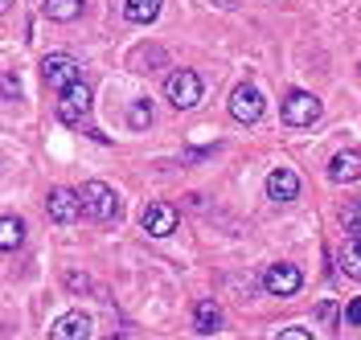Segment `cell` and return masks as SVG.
Segmentation results:
<instances>
[{
	"label": "cell",
	"instance_id": "obj_1",
	"mask_svg": "<svg viewBox=\"0 0 361 340\" xmlns=\"http://www.w3.org/2000/svg\"><path fill=\"white\" fill-rule=\"evenodd\" d=\"M78 205H82V218H90V222H115L119 218V197H115L111 184H103V181L82 184Z\"/></svg>",
	"mask_w": 361,
	"mask_h": 340
},
{
	"label": "cell",
	"instance_id": "obj_2",
	"mask_svg": "<svg viewBox=\"0 0 361 340\" xmlns=\"http://www.w3.org/2000/svg\"><path fill=\"white\" fill-rule=\"evenodd\" d=\"M164 94H169V103H173L177 111H189V107L202 103V78H197L193 70H173L169 82H164Z\"/></svg>",
	"mask_w": 361,
	"mask_h": 340
},
{
	"label": "cell",
	"instance_id": "obj_3",
	"mask_svg": "<svg viewBox=\"0 0 361 340\" xmlns=\"http://www.w3.org/2000/svg\"><path fill=\"white\" fill-rule=\"evenodd\" d=\"M320 99L308 91H292L283 99V123H292V127H312L316 119H320Z\"/></svg>",
	"mask_w": 361,
	"mask_h": 340
},
{
	"label": "cell",
	"instance_id": "obj_4",
	"mask_svg": "<svg viewBox=\"0 0 361 340\" xmlns=\"http://www.w3.org/2000/svg\"><path fill=\"white\" fill-rule=\"evenodd\" d=\"M263 107H267V99H263V91L259 87H234V94H230V115L238 119V123H259L263 119Z\"/></svg>",
	"mask_w": 361,
	"mask_h": 340
},
{
	"label": "cell",
	"instance_id": "obj_5",
	"mask_svg": "<svg viewBox=\"0 0 361 340\" xmlns=\"http://www.w3.org/2000/svg\"><path fill=\"white\" fill-rule=\"evenodd\" d=\"M263 287H267V295H295L300 287H304V275H300V267L295 263H271L267 271H263Z\"/></svg>",
	"mask_w": 361,
	"mask_h": 340
},
{
	"label": "cell",
	"instance_id": "obj_6",
	"mask_svg": "<svg viewBox=\"0 0 361 340\" xmlns=\"http://www.w3.org/2000/svg\"><path fill=\"white\" fill-rule=\"evenodd\" d=\"M45 213H49V222H58V226H70V222H78V218H82L78 193H74V189H54V193L45 197Z\"/></svg>",
	"mask_w": 361,
	"mask_h": 340
},
{
	"label": "cell",
	"instance_id": "obj_7",
	"mask_svg": "<svg viewBox=\"0 0 361 340\" xmlns=\"http://www.w3.org/2000/svg\"><path fill=\"white\" fill-rule=\"evenodd\" d=\"M87 111H90V87L87 82L66 87L62 99H58V119H62V123H82V115Z\"/></svg>",
	"mask_w": 361,
	"mask_h": 340
},
{
	"label": "cell",
	"instance_id": "obj_8",
	"mask_svg": "<svg viewBox=\"0 0 361 340\" xmlns=\"http://www.w3.org/2000/svg\"><path fill=\"white\" fill-rule=\"evenodd\" d=\"M42 74H45V82H49L54 91H66V87L78 82V62L66 58V53H49V58L42 62Z\"/></svg>",
	"mask_w": 361,
	"mask_h": 340
},
{
	"label": "cell",
	"instance_id": "obj_9",
	"mask_svg": "<svg viewBox=\"0 0 361 340\" xmlns=\"http://www.w3.org/2000/svg\"><path fill=\"white\" fill-rule=\"evenodd\" d=\"M140 226L148 229L152 238H169L173 229H177V209L169 201H152L144 213H140Z\"/></svg>",
	"mask_w": 361,
	"mask_h": 340
},
{
	"label": "cell",
	"instance_id": "obj_10",
	"mask_svg": "<svg viewBox=\"0 0 361 340\" xmlns=\"http://www.w3.org/2000/svg\"><path fill=\"white\" fill-rule=\"evenodd\" d=\"M329 181L333 184L361 181V152L357 148H345V152H337V156L329 160Z\"/></svg>",
	"mask_w": 361,
	"mask_h": 340
},
{
	"label": "cell",
	"instance_id": "obj_11",
	"mask_svg": "<svg viewBox=\"0 0 361 340\" xmlns=\"http://www.w3.org/2000/svg\"><path fill=\"white\" fill-rule=\"evenodd\" d=\"M90 336V316L87 312H66V316L54 320L49 340H87Z\"/></svg>",
	"mask_w": 361,
	"mask_h": 340
},
{
	"label": "cell",
	"instance_id": "obj_12",
	"mask_svg": "<svg viewBox=\"0 0 361 340\" xmlns=\"http://www.w3.org/2000/svg\"><path fill=\"white\" fill-rule=\"evenodd\" d=\"M267 197L271 201H295L300 197V177L292 168H271L267 172Z\"/></svg>",
	"mask_w": 361,
	"mask_h": 340
},
{
	"label": "cell",
	"instance_id": "obj_13",
	"mask_svg": "<svg viewBox=\"0 0 361 340\" xmlns=\"http://www.w3.org/2000/svg\"><path fill=\"white\" fill-rule=\"evenodd\" d=\"M193 324H197V332H218L222 328V308L214 299H197L193 303Z\"/></svg>",
	"mask_w": 361,
	"mask_h": 340
},
{
	"label": "cell",
	"instance_id": "obj_14",
	"mask_svg": "<svg viewBox=\"0 0 361 340\" xmlns=\"http://www.w3.org/2000/svg\"><path fill=\"white\" fill-rule=\"evenodd\" d=\"M123 17L135 25H152L160 17V0H123Z\"/></svg>",
	"mask_w": 361,
	"mask_h": 340
},
{
	"label": "cell",
	"instance_id": "obj_15",
	"mask_svg": "<svg viewBox=\"0 0 361 340\" xmlns=\"http://www.w3.org/2000/svg\"><path fill=\"white\" fill-rule=\"evenodd\" d=\"M42 8L49 21H78L82 17V0H45Z\"/></svg>",
	"mask_w": 361,
	"mask_h": 340
},
{
	"label": "cell",
	"instance_id": "obj_16",
	"mask_svg": "<svg viewBox=\"0 0 361 340\" xmlns=\"http://www.w3.org/2000/svg\"><path fill=\"white\" fill-rule=\"evenodd\" d=\"M25 242L21 218H0V250H17Z\"/></svg>",
	"mask_w": 361,
	"mask_h": 340
},
{
	"label": "cell",
	"instance_id": "obj_17",
	"mask_svg": "<svg viewBox=\"0 0 361 340\" xmlns=\"http://www.w3.org/2000/svg\"><path fill=\"white\" fill-rule=\"evenodd\" d=\"M341 271L349 275V279H361V238L345 242V250H341Z\"/></svg>",
	"mask_w": 361,
	"mask_h": 340
},
{
	"label": "cell",
	"instance_id": "obj_18",
	"mask_svg": "<svg viewBox=\"0 0 361 340\" xmlns=\"http://www.w3.org/2000/svg\"><path fill=\"white\" fill-rule=\"evenodd\" d=\"M341 226L349 229L353 238H361V197H353V201L341 209Z\"/></svg>",
	"mask_w": 361,
	"mask_h": 340
},
{
	"label": "cell",
	"instance_id": "obj_19",
	"mask_svg": "<svg viewBox=\"0 0 361 340\" xmlns=\"http://www.w3.org/2000/svg\"><path fill=\"white\" fill-rule=\"evenodd\" d=\"M128 123H132L135 132H144V127L152 123V107H148V99H135L132 107H128Z\"/></svg>",
	"mask_w": 361,
	"mask_h": 340
},
{
	"label": "cell",
	"instance_id": "obj_20",
	"mask_svg": "<svg viewBox=\"0 0 361 340\" xmlns=\"http://www.w3.org/2000/svg\"><path fill=\"white\" fill-rule=\"evenodd\" d=\"M345 324H361V299H349V308H345Z\"/></svg>",
	"mask_w": 361,
	"mask_h": 340
},
{
	"label": "cell",
	"instance_id": "obj_21",
	"mask_svg": "<svg viewBox=\"0 0 361 340\" xmlns=\"http://www.w3.org/2000/svg\"><path fill=\"white\" fill-rule=\"evenodd\" d=\"M316 316H320V324H337V308H333V303H320Z\"/></svg>",
	"mask_w": 361,
	"mask_h": 340
},
{
	"label": "cell",
	"instance_id": "obj_22",
	"mask_svg": "<svg viewBox=\"0 0 361 340\" xmlns=\"http://www.w3.org/2000/svg\"><path fill=\"white\" fill-rule=\"evenodd\" d=\"M279 340H312V332H308V328H283Z\"/></svg>",
	"mask_w": 361,
	"mask_h": 340
},
{
	"label": "cell",
	"instance_id": "obj_23",
	"mask_svg": "<svg viewBox=\"0 0 361 340\" xmlns=\"http://www.w3.org/2000/svg\"><path fill=\"white\" fill-rule=\"evenodd\" d=\"M66 283H70V291H87V287H90V279H87V275H74V271L66 275Z\"/></svg>",
	"mask_w": 361,
	"mask_h": 340
},
{
	"label": "cell",
	"instance_id": "obj_24",
	"mask_svg": "<svg viewBox=\"0 0 361 340\" xmlns=\"http://www.w3.org/2000/svg\"><path fill=\"white\" fill-rule=\"evenodd\" d=\"M0 94H21V87L13 78H0Z\"/></svg>",
	"mask_w": 361,
	"mask_h": 340
},
{
	"label": "cell",
	"instance_id": "obj_25",
	"mask_svg": "<svg viewBox=\"0 0 361 340\" xmlns=\"http://www.w3.org/2000/svg\"><path fill=\"white\" fill-rule=\"evenodd\" d=\"M8 4H13V0H0V13H8Z\"/></svg>",
	"mask_w": 361,
	"mask_h": 340
},
{
	"label": "cell",
	"instance_id": "obj_26",
	"mask_svg": "<svg viewBox=\"0 0 361 340\" xmlns=\"http://www.w3.org/2000/svg\"><path fill=\"white\" fill-rule=\"evenodd\" d=\"M107 340H128V336H107Z\"/></svg>",
	"mask_w": 361,
	"mask_h": 340
}]
</instances>
